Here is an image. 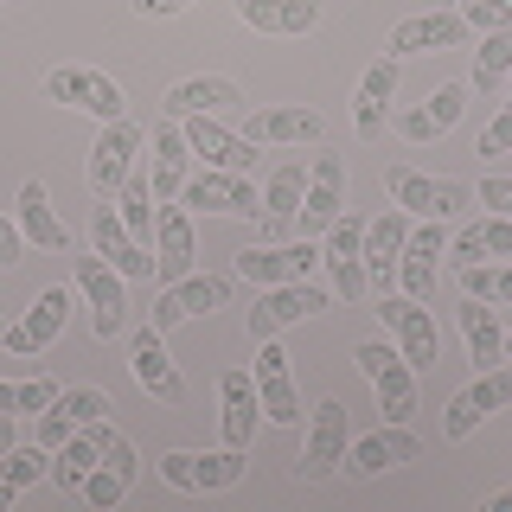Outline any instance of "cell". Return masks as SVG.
I'll return each instance as SVG.
<instances>
[{"label": "cell", "mask_w": 512, "mask_h": 512, "mask_svg": "<svg viewBox=\"0 0 512 512\" xmlns=\"http://www.w3.org/2000/svg\"><path fill=\"white\" fill-rule=\"evenodd\" d=\"M45 96L64 109H77V116H96V122H122L128 116V96L109 71H96V64H58L52 77H45Z\"/></svg>", "instance_id": "obj_1"}, {"label": "cell", "mask_w": 512, "mask_h": 512, "mask_svg": "<svg viewBox=\"0 0 512 512\" xmlns=\"http://www.w3.org/2000/svg\"><path fill=\"white\" fill-rule=\"evenodd\" d=\"M333 308V288H320L314 276L301 282H276V288H256V308H250V340H276L282 327L295 320H314Z\"/></svg>", "instance_id": "obj_2"}, {"label": "cell", "mask_w": 512, "mask_h": 512, "mask_svg": "<svg viewBox=\"0 0 512 512\" xmlns=\"http://www.w3.org/2000/svg\"><path fill=\"white\" fill-rule=\"evenodd\" d=\"M160 480L167 487H180V493H224V487H237L250 468V448H212V455H192V448H173V455H160L154 461Z\"/></svg>", "instance_id": "obj_3"}, {"label": "cell", "mask_w": 512, "mask_h": 512, "mask_svg": "<svg viewBox=\"0 0 512 512\" xmlns=\"http://www.w3.org/2000/svg\"><path fill=\"white\" fill-rule=\"evenodd\" d=\"M384 192H391V205L397 212H416V218H461L468 212V199H474V186H461V180H436V173H410V167H384Z\"/></svg>", "instance_id": "obj_4"}, {"label": "cell", "mask_w": 512, "mask_h": 512, "mask_svg": "<svg viewBox=\"0 0 512 512\" xmlns=\"http://www.w3.org/2000/svg\"><path fill=\"white\" fill-rule=\"evenodd\" d=\"M359 372L378 384V410H384V423H410V410H416V365L397 352L391 340H365L359 352Z\"/></svg>", "instance_id": "obj_5"}, {"label": "cell", "mask_w": 512, "mask_h": 512, "mask_svg": "<svg viewBox=\"0 0 512 512\" xmlns=\"http://www.w3.org/2000/svg\"><path fill=\"white\" fill-rule=\"evenodd\" d=\"M346 448H352V416L340 397H327V404H314L308 416V442H301V461H295V474L308 480H327V474H340L346 468Z\"/></svg>", "instance_id": "obj_6"}, {"label": "cell", "mask_w": 512, "mask_h": 512, "mask_svg": "<svg viewBox=\"0 0 512 512\" xmlns=\"http://www.w3.org/2000/svg\"><path fill=\"white\" fill-rule=\"evenodd\" d=\"M141 148H148V128H141V122H128V116L103 122V135H96V148H90V167H84V180H90L96 199H116L122 180L135 173Z\"/></svg>", "instance_id": "obj_7"}, {"label": "cell", "mask_w": 512, "mask_h": 512, "mask_svg": "<svg viewBox=\"0 0 512 512\" xmlns=\"http://www.w3.org/2000/svg\"><path fill=\"white\" fill-rule=\"evenodd\" d=\"M77 295L90 301V333L96 340H116L128 327V276H116L96 250L77 256Z\"/></svg>", "instance_id": "obj_8"}, {"label": "cell", "mask_w": 512, "mask_h": 512, "mask_svg": "<svg viewBox=\"0 0 512 512\" xmlns=\"http://www.w3.org/2000/svg\"><path fill=\"white\" fill-rule=\"evenodd\" d=\"M320 263H327L333 295H340V301H359L365 288H372V276H365V224H359V212H340L327 224V237H320Z\"/></svg>", "instance_id": "obj_9"}, {"label": "cell", "mask_w": 512, "mask_h": 512, "mask_svg": "<svg viewBox=\"0 0 512 512\" xmlns=\"http://www.w3.org/2000/svg\"><path fill=\"white\" fill-rule=\"evenodd\" d=\"M346 212V160L340 154H314L308 160V192H301V212H295V231L301 237H327V224Z\"/></svg>", "instance_id": "obj_10"}, {"label": "cell", "mask_w": 512, "mask_h": 512, "mask_svg": "<svg viewBox=\"0 0 512 512\" xmlns=\"http://www.w3.org/2000/svg\"><path fill=\"white\" fill-rule=\"evenodd\" d=\"M493 410H512V372H500V365H487V372H480L468 391L448 397V410H442V436H448V442H468Z\"/></svg>", "instance_id": "obj_11"}, {"label": "cell", "mask_w": 512, "mask_h": 512, "mask_svg": "<svg viewBox=\"0 0 512 512\" xmlns=\"http://www.w3.org/2000/svg\"><path fill=\"white\" fill-rule=\"evenodd\" d=\"M90 231H96V256H103V263L116 269V276H128V282H154V244H141V237L122 224L116 199H103V205H96Z\"/></svg>", "instance_id": "obj_12"}, {"label": "cell", "mask_w": 512, "mask_h": 512, "mask_svg": "<svg viewBox=\"0 0 512 512\" xmlns=\"http://www.w3.org/2000/svg\"><path fill=\"white\" fill-rule=\"evenodd\" d=\"M320 269V244L314 237H301V244H250L237 250V276L250 288H276V282H301Z\"/></svg>", "instance_id": "obj_13"}, {"label": "cell", "mask_w": 512, "mask_h": 512, "mask_svg": "<svg viewBox=\"0 0 512 512\" xmlns=\"http://www.w3.org/2000/svg\"><path fill=\"white\" fill-rule=\"evenodd\" d=\"M148 186H154V205H180V192L192 180V141H186V128L180 116H167V122H154V135H148Z\"/></svg>", "instance_id": "obj_14"}, {"label": "cell", "mask_w": 512, "mask_h": 512, "mask_svg": "<svg viewBox=\"0 0 512 512\" xmlns=\"http://www.w3.org/2000/svg\"><path fill=\"white\" fill-rule=\"evenodd\" d=\"M180 205H192V212H218V218H256V212H263L250 173H224V167L192 173L186 192H180Z\"/></svg>", "instance_id": "obj_15"}, {"label": "cell", "mask_w": 512, "mask_h": 512, "mask_svg": "<svg viewBox=\"0 0 512 512\" xmlns=\"http://www.w3.org/2000/svg\"><path fill=\"white\" fill-rule=\"evenodd\" d=\"M128 372H135V384L148 397H160V404H186V378H180V365L167 359V333L154 327H135V340H128Z\"/></svg>", "instance_id": "obj_16"}, {"label": "cell", "mask_w": 512, "mask_h": 512, "mask_svg": "<svg viewBox=\"0 0 512 512\" xmlns=\"http://www.w3.org/2000/svg\"><path fill=\"white\" fill-rule=\"evenodd\" d=\"M442 256H448V224H436V218L410 224L404 256H397V282H404V295H410V301H429V295H436Z\"/></svg>", "instance_id": "obj_17"}, {"label": "cell", "mask_w": 512, "mask_h": 512, "mask_svg": "<svg viewBox=\"0 0 512 512\" xmlns=\"http://www.w3.org/2000/svg\"><path fill=\"white\" fill-rule=\"evenodd\" d=\"M192 154L205 160V167H224V173H250L256 167V141L244 135V128H231L224 116H180Z\"/></svg>", "instance_id": "obj_18"}, {"label": "cell", "mask_w": 512, "mask_h": 512, "mask_svg": "<svg viewBox=\"0 0 512 512\" xmlns=\"http://www.w3.org/2000/svg\"><path fill=\"white\" fill-rule=\"evenodd\" d=\"M224 301H231V282H224V276H180V282H167V288H160V301L148 308V320H154L160 333H173L180 320L218 314Z\"/></svg>", "instance_id": "obj_19"}, {"label": "cell", "mask_w": 512, "mask_h": 512, "mask_svg": "<svg viewBox=\"0 0 512 512\" xmlns=\"http://www.w3.org/2000/svg\"><path fill=\"white\" fill-rule=\"evenodd\" d=\"M122 429L109 423V416H96V423H77L71 429V442L52 455V487H64V493H84V480L96 474V461L109 455V442H116Z\"/></svg>", "instance_id": "obj_20"}, {"label": "cell", "mask_w": 512, "mask_h": 512, "mask_svg": "<svg viewBox=\"0 0 512 512\" xmlns=\"http://www.w3.org/2000/svg\"><path fill=\"white\" fill-rule=\"evenodd\" d=\"M416 455H423L416 429L410 423H384V429H372V436H359L346 448V474L352 480H378V474L404 468V461H416Z\"/></svg>", "instance_id": "obj_21"}, {"label": "cell", "mask_w": 512, "mask_h": 512, "mask_svg": "<svg viewBox=\"0 0 512 512\" xmlns=\"http://www.w3.org/2000/svg\"><path fill=\"white\" fill-rule=\"evenodd\" d=\"M378 320L391 327V346L404 352V359L416 365V372H429L436 365V320H429V301H410V295H397V301H378Z\"/></svg>", "instance_id": "obj_22"}, {"label": "cell", "mask_w": 512, "mask_h": 512, "mask_svg": "<svg viewBox=\"0 0 512 512\" xmlns=\"http://www.w3.org/2000/svg\"><path fill=\"white\" fill-rule=\"evenodd\" d=\"M64 320H71V295H64V288H39V295H32V308L13 320L7 333H0V346L32 359V352H45L64 333Z\"/></svg>", "instance_id": "obj_23"}, {"label": "cell", "mask_w": 512, "mask_h": 512, "mask_svg": "<svg viewBox=\"0 0 512 512\" xmlns=\"http://www.w3.org/2000/svg\"><path fill=\"white\" fill-rule=\"evenodd\" d=\"M148 244H154V282L160 288L192 276V256H199V244H192V212H186V205H160Z\"/></svg>", "instance_id": "obj_24"}, {"label": "cell", "mask_w": 512, "mask_h": 512, "mask_svg": "<svg viewBox=\"0 0 512 512\" xmlns=\"http://www.w3.org/2000/svg\"><path fill=\"white\" fill-rule=\"evenodd\" d=\"M461 32H468V20H461V7L410 13V20L391 32V45H384V52H391V58H429V52H448V45H461Z\"/></svg>", "instance_id": "obj_25"}, {"label": "cell", "mask_w": 512, "mask_h": 512, "mask_svg": "<svg viewBox=\"0 0 512 512\" xmlns=\"http://www.w3.org/2000/svg\"><path fill=\"white\" fill-rule=\"evenodd\" d=\"M256 397H263V423H295L301 397H295V372H288V352L276 340H256Z\"/></svg>", "instance_id": "obj_26"}, {"label": "cell", "mask_w": 512, "mask_h": 512, "mask_svg": "<svg viewBox=\"0 0 512 512\" xmlns=\"http://www.w3.org/2000/svg\"><path fill=\"white\" fill-rule=\"evenodd\" d=\"M397 71H404V58H372L359 77V90H352V128H359V141H372L384 122H391V90H397Z\"/></svg>", "instance_id": "obj_27"}, {"label": "cell", "mask_w": 512, "mask_h": 512, "mask_svg": "<svg viewBox=\"0 0 512 512\" xmlns=\"http://www.w3.org/2000/svg\"><path fill=\"white\" fill-rule=\"evenodd\" d=\"M237 20L263 39H308L320 26V0H237Z\"/></svg>", "instance_id": "obj_28"}, {"label": "cell", "mask_w": 512, "mask_h": 512, "mask_svg": "<svg viewBox=\"0 0 512 512\" xmlns=\"http://www.w3.org/2000/svg\"><path fill=\"white\" fill-rule=\"evenodd\" d=\"M461 109H468V84H442V90H429V103L397 109L391 128L404 141H436V135H448V128L461 122Z\"/></svg>", "instance_id": "obj_29"}, {"label": "cell", "mask_w": 512, "mask_h": 512, "mask_svg": "<svg viewBox=\"0 0 512 512\" xmlns=\"http://www.w3.org/2000/svg\"><path fill=\"white\" fill-rule=\"evenodd\" d=\"M455 327H461V340H468V359H474V372H487V365H500V359H506V327H500V314H493V301H480V295H461V308H455Z\"/></svg>", "instance_id": "obj_30"}, {"label": "cell", "mask_w": 512, "mask_h": 512, "mask_svg": "<svg viewBox=\"0 0 512 512\" xmlns=\"http://www.w3.org/2000/svg\"><path fill=\"white\" fill-rule=\"evenodd\" d=\"M135 474H141V455H135V442H128V436H116V442H109V455L96 461V474L84 480V500H90L96 512L122 506V500H128V487H135Z\"/></svg>", "instance_id": "obj_31"}, {"label": "cell", "mask_w": 512, "mask_h": 512, "mask_svg": "<svg viewBox=\"0 0 512 512\" xmlns=\"http://www.w3.org/2000/svg\"><path fill=\"white\" fill-rule=\"evenodd\" d=\"M244 135L250 141H276V148H308V141L327 135V122H320V109H250Z\"/></svg>", "instance_id": "obj_32"}, {"label": "cell", "mask_w": 512, "mask_h": 512, "mask_svg": "<svg viewBox=\"0 0 512 512\" xmlns=\"http://www.w3.org/2000/svg\"><path fill=\"white\" fill-rule=\"evenodd\" d=\"M13 218H20V231H26L32 250H71V231H64V218L52 212V192H45L39 180L20 186V199H13Z\"/></svg>", "instance_id": "obj_33"}, {"label": "cell", "mask_w": 512, "mask_h": 512, "mask_svg": "<svg viewBox=\"0 0 512 512\" xmlns=\"http://www.w3.org/2000/svg\"><path fill=\"white\" fill-rule=\"evenodd\" d=\"M448 256H455V269L461 263H506V256H512V218L487 212V218L461 224V231L448 237Z\"/></svg>", "instance_id": "obj_34"}, {"label": "cell", "mask_w": 512, "mask_h": 512, "mask_svg": "<svg viewBox=\"0 0 512 512\" xmlns=\"http://www.w3.org/2000/svg\"><path fill=\"white\" fill-rule=\"evenodd\" d=\"M244 103V90L231 77H180L167 90V116H231Z\"/></svg>", "instance_id": "obj_35"}, {"label": "cell", "mask_w": 512, "mask_h": 512, "mask_svg": "<svg viewBox=\"0 0 512 512\" xmlns=\"http://www.w3.org/2000/svg\"><path fill=\"white\" fill-rule=\"evenodd\" d=\"M218 397H224V442H231V448H250L256 442V416H263L256 378L250 372H224L218 378Z\"/></svg>", "instance_id": "obj_36"}, {"label": "cell", "mask_w": 512, "mask_h": 512, "mask_svg": "<svg viewBox=\"0 0 512 512\" xmlns=\"http://www.w3.org/2000/svg\"><path fill=\"white\" fill-rule=\"evenodd\" d=\"M404 237H410V212H384V218L365 224V276H372V282H397Z\"/></svg>", "instance_id": "obj_37"}, {"label": "cell", "mask_w": 512, "mask_h": 512, "mask_svg": "<svg viewBox=\"0 0 512 512\" xmlns=\"http://www.w3.org/2000/svg\"><path fill=\"white\" fill-rule=\"evenodd\" d=\"M461 295H480L493 301V308H512V256L506 263H461Z\"/></svg>", "instance_id": "obj_38"}, {"label": "cell", "mask_w": 512, "mask_h": 512, "mask_svg": "<svg viewBox=\"0 0 512 512\" xmlns=\"http://www.w3.org/2000/svg\"><path fill=\"white\" fill-rule=\"evenodd\" d=\"M500 84H512V26L487 32L474 52V90H500Z\"/></svg>", "instance_id": "obj_39"}, {"label": "cell", "mask_w": 512, "mask_h": 512, "mask_svg": "<svg viewBox=\"0 0 512 512\" xmlns=\"http://www.w3.org/2000/svg\"><path fill=\"white\" fill-rule=\"evenodd\" d=\"M116 212H122V224L141 237V244L154 237V186H148V173H141V167L122 180V192H116Z\"/></svg>", "instance_id": "obj_40"}, {"label": "cell", "mask_w": 512, "mask_h": 512, "mask_svg": "<svg viewBox=\"0 0 512 512\" xmlns=\"http://www.w3.org/2000/svg\"><path fill=\"white\" fill-rule=\"evenodd\" d=\"M0 474H7L13 487H39V480H52V448L45 442H13L7 455H0Z\"/></svg>", "instance_id": "obj_41"}, {"label": "cell", "mask_w": 512, "mask_h": 512, "mask_svg": "<svg viewBox=\"0 0 512 512\" xmlns=\"http://www.w3.org/2000/svg\"><path fill=\"white\" fill-rule=\"evenodd\" d=\"M58 410L71 416V423H96V416H109L116 404H109L103 384H71V391H58Z\"/></svg>", "instance_id": "obj_42"}, {"label": "cell", "mask_w": 512, "mask_h": 512, "mask_svg": "<svg viewBox=\"0 0 512 512\" xmlns=\"http://www.w3.org/2000/svg\"><path fill=\"white\" fill-rule=\"evenodd\" d=\"M461 20H468V32H500V26H512V0H468Z\"/></svg>", "instance_id": "obj_43"}, {"label": "cell", "mask_w": 512, "mask_h": 512, "mask_svg": "<svg viewBox=\"0 0 512 512\" xmlns=\"http://www.w3.org/2000/svg\"><path fill=\"white\" fill-rule=\"evenodd\" d=\"M71 429H77V423H71V416H64V410H58V397H52V404L39 410V442H45V448H52V455H58V448L71 442Z\"/></svg>", "instance_id": "obj_44"}, {"label": "cell", "mask_w": 512, "mask_h": 512, "mask_svg": "<svg viewBox=\"0 0 512 512\" xmlns=\"http://www.w3.org/2000/svg\"><path fill=\"white\" fill-rule=\"evenodd\" d=\"M480 154H512V90H506V109H500V116H493L487 122V135H480Z\"/></svg>", "instance_id": "obj_45"}, {"label": "cell", "mask_w": 512, "mask_h": 512, "mask_svg": "<svg viewBox=\"0 0 512 512\" xmlns=\"http://www.w3.org/2000/svg\"><path fill=\"white\" fill-rule=\"evenodd\" d=\"M474 199L487 205V212H500V218H512V180H500V173H487V180L474 186Z\"/></svg>", "instance_id": "obj_46"}, {"label": "cell", "mask_w": 512, "mask_h": 512, "mask_svg": "<svg viewBox=\"0 0 512 512\" xmlns=\"http://www.w3.org/2000/svg\"><path fill=\"white\" fill-rule=\"evenodd\" d=\"M52 397H58V384H52V378H32V384H13V410H32V416H39L45 404H52Z\"/></svg>", "instance_id": "obj_47"}, {"label": "cell", "mask_w": 512, "mask_h": 512, "mask_svg": "<svg viewBox=\"0 0 512 512\" xmlns=\"http://www.w3.org/2000/svg\"><path fill=\"white\" fill-rule=\"evenodd\" d=\"M26 250H32V244H26L20 218H7V212H0V269H13V263H20Z\"/></svg>", "instance_id": "obj_48"}, {"label": "cell", "mask_w": 512, "mask_h": 512, "mask_svg": "<svg viewBox=\"0 0 512 512\" xmlns=\"http://www.w3.org/2000/svg\"><path fill=\"white\" fill-rule=\"evenodd\" d=\"M192 0H135V13L141 20H173V13H186Z\"/></svg>", "instance_id": "obj_49"}, {"label": "cell", "mask_w": 512, "mask_h": 512, "mask_svg": "<svg viewBox=\"0 0 512 512\" xmlns=\"http://www.w3.org/2000/svg\"><path fill=\"white\" fill-rule=\"evenodd\" d=\"M487 512H512V487H500V493H493V500H487Z\"/></svg>", "instance_id": "obj_50"}, {"label": "cell", "mask_w": 512, "mask_h": 512, "mask_svg": "<svg viewBox=\"0 0 512 512\" xmlns=\"http://www.w3.org/2000/svg\"><path fill=\"white\" fill-rule=\"evenodd\" d=\"M13 493H20V487H13V480H7V474H0V512H7V506H13Z\"/></svg>", "instance_id": "obj_51"}, {"label": "cell", "mask_w": 512, "mask_h": 512, "mask_svg": "<svg viewBox=\"0 0 512 512\" xmlns=\"http://www.w3.org/2000/svg\"><path fill=\"white\" fill-rule=\"evenodd\" d=\"M506 359H512V333H506Z\"/></svg>", "instance_id": "obj_52"}, {"label": "cell", "mask_w": 512, "mask_h": 512, "mask_svg": "<svg viewBox=\"0 0 512 512\" xmlns=\"http://www.w3.org/2000/svg\"><path fill=\"white\" fill-rule=\"evenodd\" d=\"M0 7H13V0H0Z\"/></svg>", "instance_id": "obj_53"}, {"label": "cell", "mask_w": 512, "mask_h": 512, "mask_svg": "<svg viewBox=\"0 0 512 512\" xmlns=\"http://www.w3.org/2000/svg\"><path fill=\"white\" fill-rule=\"evenodd\" d=\"M0 333H7V327H0Z\"/></svg>", "instance_id": "obj_54"}]
</instances>
